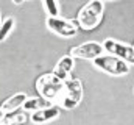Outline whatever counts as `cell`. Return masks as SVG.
Instances as JSON below:
<instances>
[{
  "label": "cell",
  "mask_w": 134,
  "mask_h": 125,
  "mask_svg": "<svg viewBox=\"0 0 134 125\" xmlns=\"http://www.w3.org/2000/svg\"><path fill=\"white\" fill-rule=\"evenodd\" d=\"M3 117H5V111H3L2 106H0V124H2V121H3Z\"/></svg>",
  "instance_id": "15"
},
{
  "label": "cell",
  "mask_w": 134,
  "mask_h": 125,
  "mask_svg": "<svg viewBox=\"0 0 134 125\" xmlns=\"http://www.w3.org/2000/svg\"><path fill=\"white\" fill-rule=\"evenodd\" d=\"M108 2H111V0H108Z\"/></svg>",
  "instance_id": "17"
},
{
  "label": "cell",
  "mask_w": 134,
  "mask_h": 125,
  "mask_svg": "<svg viewBox=\"0 0 134 125\" xmlns=\"http://www.w3.org/2000/svg\"><path fill=\"white\" fill-rule=\"evenodd\" d=\"M47 27L53 33H56L58 36H63V38H72L78 33V28L73 22H69L66 19H61V17H48Z\"/></svg>",
  "instance_id": "7"
},
{
  "label": "cell",
  "mask_w": 134,
  "mask_h": 125,
  "mask_svg": "<svg viewBox=\"0 0 134 125\" xmlns=\"http://www.w3.org/2000/svg\"><path fill=\"white\" fill-rule=\"evenodd\" d=\"M13 28H14V19L13 17H8V19H5L0 24V42H3L9 36V33L13 31Z\"/></svg>",
  "instance_id": "12"
},
{
  "label": "cell",
  "mask_w": 134,
  "mask_h": 125,
  "mask_svg": "<svg viewBox=\"0 0 134 125\" xmlns=\"http://www.w3.org/2000/svg\"><path fill=\"white\" fill-rule=\"evenodd\" d=\"M47 106H50V102L47 98H44V97H31V98L27 97V100L22 105V108L25 111H33V113L39 111V110H44Z\"/></svg>",
  "instance_id": "11"
},
{
  "label": "cell",
  "mask_w": 134,
  "mask_h": 125,
  "mask_svg": "<svg viewBox=\"0 0 134 125\" xmlns=\"http://www.w3.org/2000/svg\"><path fill=\"white\" fill-rule=\"evenodd\" d=\"M24 121H25L24 114H19V113H5V117H3L2 124L14 125V124H19V122H24Z\"/></svg>",
  "instance_id": "13"
},
{
  "label": "cell",
  "mask_w": 134,
  "mask_h": 125,
  "mask_svg": "<svg viewBox=\"0 0 134 125\" xmlns=\"http://www.w3.org/2000/svg\"><path fill=\"white\" fill-rule=\"evenodd\" d=\"M0 24H2V22H0Z\"/></svg>",
  "instance_id": "18"
},
{
  "label": "cell",
  "mask_w": 134,
  "mask_h": 125,
  "mask_svg": "<svg viewBox=\"0 0 134 125\" xmlns=\"http://www.w3.org/2000/svg\"><path fill=\"white\" fill-rule=\"evenodd\" d=\"M104 52L103 45L98 42H84L81 45H76L70 50L72 58H80V60H95L97 56H101Z\"/></svg>",
  "instance_id": "6"
},
{
  "label": "cell",
  "mask_w": 134,
  "mask_h": 125,
  "mask_svg": "<svg viewBox=\"0 0 134 125\" xmlns=\"http://www.w3.org/2000/svg\"><path fill=\"white\" fill-rule=\"evenodd\" d=\"M104 3L103 0H91L78 13V24L83 30H94L98 27L103 19Z\"/></svg>",
  "instance_id": "1"
},
{
  "label": "cell",
  "mask_w": 134,
  "mask_h": 125,
  "mask_svg": "<svg viewBox=\"0 0 134 125\" xmlns=\"http://www.w3.org/2000/svg\"><path fill=\"white\" fill-rule=\"evenodd\" d=\"M63 83H64V80H59L55 74H45V75H41L37 78L36 89L41 94V97H44L50 102V100L56 98L58 92L63 88Z\"/></svg>",
  "instance_id": "4"
},
{
  "label": "cell",
  "mask_w": 134,
  "mask_h": 125,
  "mask_svg": "<svg viewBox=\"0 0 134 125\" xmlns=\"http://www.w3.org/2000/svg\"><path fill=\"white\" fill-rule=\"evenodd\" d=\"M44 6L48 13V17H58V14H59L58 0H44Z\"/></svg>",
  "instance_id": "14"
},
{
  "label": "cell",
  "mask_w": 134,
  "mask_h": 125,
  "mask_svg": "<svg viewBox=\"0 0 134 125\" xmlns=\"http://www.w3.org/2000/svg\"><path fill=\"white\" fill-rule=\"evenodd\" d=\"M73 69V58L70 56V55H67V56H63L58 64H56V67H55V75L59 78V80H67V75H69V72Z\"/></svg>",
  "instance_id": "9"
},
{
  "label": "cell",
  "mask_w": 134,
  "mask_h": 125,
  "mask_svg": "<svg viewBox=\"0 0 134 125\" xmlns=\"http://www.w3.org/2000/svg\"><path fill=\"white\" fill-rule=\"evenodd\" d=\"M81 97H83V88H81L80 80L72 78V80H64L63 88L55 100L58 102V106L64 110H72L80 103Z\"/></svg>",
  "instance_id": "2"
},
{
  "label": "cell",
  "mask_w": 134,
  "mask_h": 125,
  "mask_svg": "<svg viewBox=\"0 0 134 125\" xmlns=\"http://www.w3.org/2000/svg\"><path fill=\"white\" fill-rule=\"evenodd\" d=\"M25 100H27V94H24V92L14 94L13 97L6 98V100L3 102L2 110H3L5 113H13V111H16L17 108H20V106L24 105V102H25Z\"/></svg>",
  "instance_id": "10"
},
{
  "label": "cell",
  "mask_w": 134,
  "mask_h": 125,
  "mask_svg": "<svg viewBox=\"0 0 134 125\" xmlns=\"http://www.w3.org/2000/svg\"><path fill=\"white\" fill-rule=\"evenodd\" d=\"M22 2H25V0H13V3H14V5H20Z\"/></svg>",
  "instance_id": "16"
},
{
  "label": "cell",
  "mask_w": 134,
  "mask_h": 125,
  "mask_svg": "<svg viewBox=\"0 0 134 125\" xmlns=\"http://www.w3.org/2000/svg\"><path fill=\"white\" fill-rule=\"evenodd\" d=\"M94 66L98 67L100 70L109 74V75H115V77H123L130 72V64L114 55H101L94 60Z\"/></svg>",
  "instance_id": "3"
},
{
  "label": "cell",
  "mask_w": 134,
  "mask_h": 125,
  "mask_svg": "<svg viewBox=\"0 0 134 125\" xmlns=\"http://www.w3.org/2000/svg\"><path fill=\"white\" fill-rule=\"evenodd\" d=\"M59 116V106L56 105H50L44 110H39V111H34L33 116H31V122L33 124H47L53 119H56Z\"/></svg>",
  "instance_id": "8"
},
{
  "label": "cell",
  "mask_w": 134,
  "mask_h": 125,
  "mask_svg": "<svg viewBox=\"0 0 134 125\" xmlns=\"http://www.w3.org/2000/svg\"><path fill=\"white\" fill-rule=\"evenodd\" d=\"M101 45L111 55H114V56H117V58H120V60H123L126 62L134 64V47L126 45L123 42H119V41H114V39H106Z\"/></svg>",
  "instance_id": "5"
}]
</instances>
